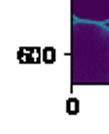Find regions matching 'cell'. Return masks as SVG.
Here are the masks:
<instances>
[{
    "label": "cell",
    "mask_w": 109,
    "mask_h": 134,
    "mask_svg": "<svg viewBox=\"0 0 109 134\" xmlns=\"http://www.w3.org/2000/svg\"><path fill=\"white\" fill-rule=\"evenodd\" d=\"M71 81L73 85H109V24L73 19Z\"/></svg>",
    "instance_id": "6da1fadb"
},
{
    "label": "cell",
    "mask_w": 109,
    "mask_h": 134,
    "mask_svg": "<svg viewBox=\"0 0 109 134\" xmlns=\"http://www.w3.org/2000/svg\"><path fill=\"white\" fill-rule=\"evenodd\" d=\"M73 19L109 24V0H71Z\"/></svg>",
    "instance_id": "7a4b0ae2"
}]
</instances>
